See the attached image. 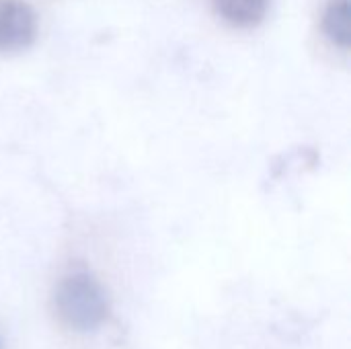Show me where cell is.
<instances>
[{
	"mask_svg": "<svg viewBox=\"0 0 351 349\" xmlns=\"http://www.w3.org/2000/svg\"><path fill=\"white\" fill-rule=\"evenodd\" d=\"M53 304L58 319L76 333H93L109 317L107 294L88 272L68 274L56 288Z\"/></svg>",
	"mask_w": 351,
	"mask_h": 349,
	"instance_id": "1",
	"label": "cell"
},
{
	"mask_svg": "<svg viewBox=\"0 0 351 349\" xmlns=\"http://www.w3.org/2000/svg\"><path fill=\"white\" fill-rule=\"evenodd\" d=\"M37 39V14L25 0H0V56L29 49Z\"/></svg>",
	"mask_w": 351,
	"mask_h": 349,
	"instance_id": "2",
	"label": "cell"
},
{
	"mask_svg": "<svg viewBox=\"0 0 351 349\" xmlns=\"http://www.w3.org/2000/svg\"><path fill=\"white\" fill-rule=\"evenodd\" d=\"M271 0H214V8L220 19L232 27H255L259 25L269 10Z\"/></svg>",
	"mask_w": 351,
	"mask_h": 349,
	"instance_id": "3",
	"label": "cell"
},
{
	"mask_svg": "<svg viewBox=\"0 0 351 349\" xmlns=\"http://www.w3.org/2000/svg\"><path fill=\"white\" fill-rule=\"evenodd\" d=\"M323 31L327 39L348 49L351 43V8L350 0H331L329 6L323 12Z\"/></svg>",
	"mask_w": 351,
	"mask_h": 349,
	"instance_id": "4",
	"label": "cell"
},
{
	"mask_svg": "<svg viewBox=\"0 0 351 349\" xmlns=\"http://www.w3.org/2000/svg\"><path fill=\"white\" fill-rule=\"evenodd\" d=\"M0 349H4V346H2V337H0Z\"/></svg>",
	"mask_w": 351,
	"mask_h": 349,
	"instance_id": "5",
	"label": "cell"
}]
</instances>
